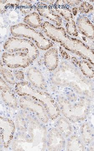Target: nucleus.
Listing matches in <instances>:
<instances>
[{"instance_id":"nucleus-1","label":"nucleus","mask_w":94,"mask_h":151,"mask_svg":"<svg viewBox=\"0 0 94 151\" xmlns=\"http://www.w3.org/2000/svg\"><path fill=\"white\" fill-rule=\"evenodd\" d=\"M24 114L17 116V132L11 144L12 148L14 150H45L48 134L46 127L35 116Z\"/></svg>"},{"instance_id":"nucleus-2","label":"nucleus","mask_w":94,"mask_h":151,"mask_svg":"<svg viewBox=\"0 0 94 151\" xmlns=\"http://www.w3.org/2000/svg\"><path fill=\"white\" fill-rule=\"evenodd\" d=\"M41 29L45 35L69 53L86 60L94 68V50L84 42L69 35L64 27L43 22Z\"/></svg>"},{"instance_id":"nucleus-3","label":"nucleus","mask_w":94,"mask_h":151,"mask_svg":"<svg viewBox=\"0 0 94 151\" xmlns=\"http://www.w3.org/2000/svg\"><path fill=\"white\" fill-rule=\"evenodd\" d=\"M56 86L68 87L75 93L89 99L94 97V84L77 68L67 61L62 62L51 78Z\"/></svg>"},{"instance_id":"nucleus-4","label":"nucleus","mask_w":94,"mask_h":151,"mask_svg":"<svg viewBox=\"0 0 94 151\" xmlns=\"http://www.w3.org/2000/svg\"><path fill=\"white\" fill-rule=\"evenodd\" d=\"M14 90L20 97L28 96L41 103L46 109L51 120H56L61 116V111L58 103L46 91L34 88L27 81L17 82L14 86Z\"/></svg>"},{"instance_id":"nucleus-5","label":"nucleus","mask_w":94,"mask_h":151,"mask_svg":"<svg viewBox=\"0 0 94 151\" xmlns=\"http://www.w3.org/2000/svg\"><path fill=\"white\" fill-rule=\"evenodd\" d=\"M76 96L71 99L59 96L56 100L61 114L71 123L84 121L90 110L89 99L84 97L78 98Z\"/></svg>"},{"instance_id":"nucleus-6","label":"nucleus","mask_w":94,"mask_h":151,"mask_svg":"<svg viewBox=\"0 0 94 151\" xmlns=\"http://www.w3.org/2000/svg\"><path fill=\"white\" fill-rule=\"evenodd\" d=\"M13 37L24 38L33 42L38 49L46 51L54 46V43L39 30L29 27L24 23H19L10 27Z\"/></svg>"},{"instance_id":"nucleus-7","label":"nucleus","mask_w":94,"mask_h":151,"mask_svg":"<svg viewBox=\"0 0 94 151\" xmlns=\"http://www.w3.org/2000/svg\"><path fill=\"white\" fill-rule=\"evenodd\" d=\"M6 52H21L29 55L33 59L36 60L40 55L39 49L35 43L28 39L11 37L6 41L3 46Z\"/></svg>"},{"instance_id":"nucleus-8","label":"nucleus","mask_w":94,"mask_h":151,"mask_svg":"<svg viewBox=\"0 0 94 151\" xmlns=\"http://www.w3.org/2000/svg\"><path fill=\"white\" fill-rule=\"evenodd\" d=\"M19 105L22 110L32 114L42 124H47L49 122L50 119L44 106L32 97L28 96L20 97Z\"/></svg>"},{"instance_id":"nucleus-9","label":"nucleus","mask_w":94,"mask_h":151,"mask_svg":"<svg viewBox=\"0 0 94 151\" xmlns=\"http://www.w3.org/2000/svg\"><path fill=\"white\" fill-rule=\"evenodd\" d=\"M35 60L25 52H5L2 54L1 61L9 69H18L28 67Z\"/></svg>"},{"instance_id":"nucleus-10","label":"nucleus","mask_w":94,"mask_h":151,"mask_svg":"<svg viewBox=\"0 0 94 151\" xmlns=\"http://www.w3.org/2000/svg\"><path fill=\"white\" fill-rule=\"evenodd\" d=\"M54 9L56 13L65 21V30L67 33L71 36L77 37L79 33L74 15L65 1H56Z\"/></svg>"},{"instance_id":"nucleus-11","label":"nucleus","mask_w":94,"mask_h":151,"mask_svg":"<svg viewBox=\"0 0 94 151\" xmlns=\"http://www.w3.org/2000/svg\"><path fill=\"white\" fill-rule=\"evenodd\" d=\"M59 52L61 56L66 61L70 62L77 68L87 78L91 79L94 78V68L90 63L85 60L69 53L62 47L59 49Z\"/></svg>"},{"instance_id":"nucleus-12","label":"nucleus","mask_w":94,"mask_h":151,"mask_svg":"<svg viewBox=\"0 0 94 151\" xmlns=\"http://www.w3.org/2000/svg\"><path fill=\"white\" fill-rule=\"evenodd\" d=\"M16 129V124L11 119L1 116V144L5 149L10 147L14 138Z\"/></svg>"},{"instance_id":"nucleus-13","label":"nucleus","mask_w":94,"mask_h":151,"mask_svg":"<svg viewBox=\"0 0 94 151\" xmlns=\"http://www.w3.org/2000/svg\"><path fill=\"white\" fill-rule=\"evenodd\" d=\"M36 9L41 18L56 26L60 27L63 24V19L56 13L54 7L44 3L38 2L35 6Z\"/></svg>"},{"instance_id":"nucleus-14","label":"nucleus","mask_w":94,"mask_h":151,"mask_svg":"<svg viewBox=\"0 0 94 151\" xmlns=\"http://www.w3.org/2000/svg\"><path fill=\"white\" fill-rule=\"evenodd\" d=\"M63 135L56 127L48 132L46 149L49 151H62L65 149L66 141Z\"/></svg>"},{"instance_id":"nucleus-15","label":"nucleus","mask_w":94,"mask_h":151,"mask_svg":"<svg viewBox=\"0 0 94 151\" xmlns=\"http://www.w3.org/2000/svg\"><path fill=\"white\" fill-rule=\"evenodd\" d=\"M15 90L1 76V98L4 103L9 108L16 109L19 105Z\"/></svg>"},{"instance_id":"nucleus-16","label":"nucleus","mask_w":94,"mask_h":151,"mask_svg":"<svg viewBox=\"0 0 94 151\" xmlns=\"http://www.w3.org/2000/svg\"><path fill=\"white\" fill-rule=\"evenodd\" d=\"M27 81L34 88L46 91L47 88L46 80L41 72L36 68L30 67L26 70Z\"/></svg>"},{"instance_id":"nucleus-17","label":"nucleus","mask_w":94,"mask_h":151,"mask_svg":"<svg viewBox=\"0 0 94 151\" xmlns=\"http://www.w3.org/2000/svg\"><path fill=\"white\" fill-rule=\"evenodd\" d=\"M76 23L78 31L88 39L94 40V24L88 17H78Z\"/></svg>"},{"instance_id":"nucleus-18","label":"nucleus","mask_w":94,"mask_h":151,"mask_svg":"<svg viewBox=\"0 0 94 151\" xmlns=\"http://www.w3.org/2000/svg\"><path fill=\"white\" fill-rule=\"evenodd\" d=\"M43 62L48 71L53 72L59 66V52L56 47L46 50L43 55Z\"/></svg>"},{"instance_id":"nucleus-19","label":"nucleus","mask_w":94,"mask_h":151,"mask_svg":"<svg viewBox=\"0 0 94 151\" xmlns=\"http://www.w3.org/2000/svg\"><path fill=\"white\" fill-rule=\"evenodd\" d=\"M71 123L64 116H60L56 120L55 127L63 135L65 139L70 137L73 134L74 132V129Z\"/></svg>"},{"instance_id":"nucleus-20","label":"nucleus","mask_w":94,"mask_h":151,"mask_svg":"<svg viewBox=\"0 0 94 151\" xmlns=\"http://www.w3.org/2000/svg\"><path fill=\"white\" fill-rule=\"evenodd\" d=\"M67 139L65 146L66 150L85 151V150L83 142L77 135L73 134Z\"/></svg>"},{"instance_id":"nucleus-21","label":"nucleus","mask_w":94,"mask_h":151,"mask_svg":"<svg viewBox=\"0 0 94 151\" xmlns=\"http://www.w3.org/2000/svg\"><path fill=\"white\" fill-rule=\"evenodd\" d=\"M23 21L25 24L29 27L37 29L41 28V25L43 23L42 18L36 12H32L26 16Z\"/></svg>"},{"instance_id":"nucleus-22","label":"nucleus","mask_w":94,"mask_h":151,"mask_svg":"<svg viewBox=\"0 0 94 151\" xmlns=\"http://www.w3.org/2000/svg\"><path fill=\"white\" fill-rule=\"evenodd\" d=\"M81 139L85 145H89L93 142L94 134L93 130L88 122L82 124L80 127Z\"/></svg>"},{"instance_id":"nucleus-23","label":"nucleus","mask_w":94,"mask_h":151,"mask_svg":"<svg viewBox=\"0 0 94 151\" xmlns=\"http://www.w3.org/2000/svg\"><path fill=\"white\" fill-rule=\"evenodd\" d=\"M1 76L12 87H14L17 82L16 79L13 73L11 72L9 68L6 66L1 61Z\"/></svg>"},{"instance_id":"nucleus-24","label":"nucleus","mask_w":94,"mask_h":151,"mask_svg":"<svg viewBox=\"0 0 94 151\" xmlns=\"http://www.w3.org/2000/svg\"><path fill=\"white\" fill-rule=\"evenodd\" d=\"M1 13H4L9 9L17 7L19 6L21 1L18 0L12 1H1Z\"/></svg>"},{"instance_id":"nucleus-25","label":"nucleus","mask_w":94,"mask_h":151,"mask_svg":"<svg viewBox=\"0 0 94 151\" xmlns=\"http://www.w3.org/2000/svg\"><path fill=\"white\" fill-rule=\"evenodd\" d=\"M19 7L20 11L22 13L27 15L31 12L34 7L33 5L29 1H21Z\"/></svg>"},{"instance_id":"nucleus-26","label":"nucleus","mask_w":94,"mask_h":151,"mask_svg":"<svg viewBox=\"0 0 94 151\" xmlns=\"http://www.w3.org/2000/svg\"><path fill=\"white\" fill-rule=\"evenodd\" d=\"M78 9V11L82 14L90 13L94 10L93 6L86 1L82 2Z\"/></svg>"},{"instance_id":"nucleus-27","label":"nucleus","mask_w":94,"mask_h":151,"mask_svg":"<svg viewBox=\"0 0 94 151\" xmlns=\"http://www.w3.org/2000/svg\"><path fill=\"white\" fill-rule=\"evenodd\" d=\"M13 73L16 79L19 81H24V73L21 70L16 69L14 70Z\"/></svg>"},{"instance_id":"nucleus-28","label":"nucleus","mask_w":94,"mask_h":151,"mask_svg":"<svg viewBox=\"0 0 94 151\" xmlns=\"http://www.w3.org/2000/svg\"><path fill=\"white\" fill-rule=\"evenodd\" d=\"M65 1L67 6L73 7L79 5L82 3L81 1Z\"/></svg>"},{"instance_id":"nucleus-29","label":"nucleus","mask_w":94,"mask_h":151,"mask_svg":"<svg viewBox=\"0 0 94 151\" xmlns=\"http://www.w3.org/2000/svg\"><path fill=\"white\" fill-rule=\"evenodd\" d=\"M71 11H72L73 15L76 16V14L78 13V9L77 8V7H74L71 10ZM78 12H79V11H78Z\"/></svg>"},{"instance_id":"nucleus-30","label":"nucleus","mask_w":94,"mask_h":151,"mask_svg":"<svg viewBox=\"0 0 94 151\" xmlns=\"http://www.w3.org/2000/svg\"><path fill=\"white\" fill-rule=\"evenodd\" d=\"M90 150L94 151V142L92 143L90 145V148H89Z\"/></svg>"},{"instance_id":"nucleus-31","label":"nucleus","mask_w":94,"mask_h":151,"mask_svg":"<svg viewBox=\"0 0 94 151\" xmlns=\"http://www.w3.org/2000/svg\"><path fill=\"white\" fill-rule=\"evenodd\" d=\"M91 1L94 4V1Z\"/></svg>"},{"instance_id":"nucleus-32","label":"nucleus","mask_w":94,"mask_h":151,"mask_svg":"<svg viewBox=\"0 0 94 151\" xmlns=\"http://www.w3.org/2000/svg\"><path fill=\"white\" fill-rule=\"evenodd\" d=\"M93 22H94V17L93 18Z\"/></svg>"}]
</instances>
